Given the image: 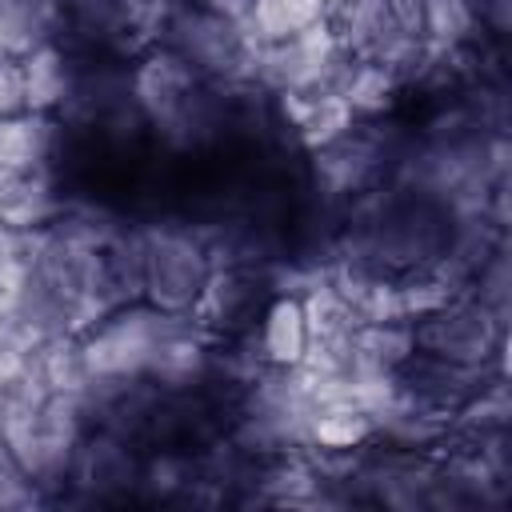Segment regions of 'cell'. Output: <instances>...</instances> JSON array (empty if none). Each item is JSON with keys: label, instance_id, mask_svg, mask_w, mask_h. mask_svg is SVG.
Segmentation results:
<instances>
[{"label": "cell", "instance_id": "6da1fadb", "mask_svg": "<svg viewBox=\"0 0 512 512\" xmlns=\"http://www.w3.org/2000/svg\"><path fill=\"white\" fill-rule=\"evenodd\" d=\"M216 268V248L192 228L140 232V296L160 312L188 316Z\"/></svg>", "mask_w": 512, "mask_h": 512}, {"label": "cell", "instance_id": "7a4b0ae2", "mask_svg": "<svg viewBox=\"0 0 512 512\" xmlns=\"http://www.w3.org/2000/svg\"><path fill=\"white\" fill-rule=\"evenodd\" d=\"M252 348V356L264 368H300L312 352V320H308V300L304 292H288V288H272V296L264 300L256 324L236 336Z\"/></svg>", "mask_w": 512, "mask_h": 512}]
</instances>
